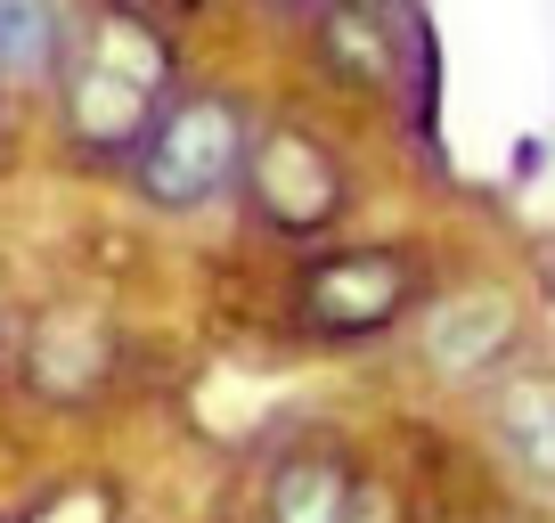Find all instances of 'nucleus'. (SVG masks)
I'll use <instances>...</instances> for the list:
<instances>
[{
	"label": "nucleus",
	"mask_w": 555,
	"mask_h": 523,
	"mask_svg": "<svg viewBox=\"0 0 555 523\" xmlns=\"http://www.w3.org/2000/svg\"><path fill=\"white\" fill-rule=\"evenodd\" d=\"M156 90H164V41L147 34V25H131V17H106L99 58L74 74L66 115H74V131H82L90 148H122L156 123Z\"/></svg>",
	"instance_id": "1"
},
{
	"label": "nucleus",
	"mask_w": 555,
	"mask_h": 523,
	"mask_svg": "<svg viewBox=\"0 0 555 523\" xmlns=\"http://www.w3.org/2000/svg\"><path fill=\"white\" fill-rule=\"evenodd\" d=\"M245 164V123L229 99H180L172 115L147 123V156H139V180L156 205H205L237 180Z\"/></svg>",
	"instance_id": "2"
},
{
	"label": "nucleus",
	"mask_w": 555,
	"mask_h": 523,
	"mask_svg": "<svg viewBox=\"0 0 555 523\" xmlns=\"http://www.w3.org/2000/svg\"><path fill=\"white\" fill-rule=\"evenodd\" d=\"M245 180H254V205L270 213L278 229H319V221H335V205H344L335 164L319 156L302 131H270V140L245 156Z\"/></svg>",
	"instance_id": "3"
},
{
	"label": "nucleus",
	"mask_w": 555,
	"mask_h": 523,
	"mask_svg": "<svg viewBox=\"0 0 555 523\" xmlns=\"http://www.w3.org/2000/svg\"><path fill=\"white\" fill-rule=\"evenodd\" d=\"M400 303H409V270H400L392 254H335L302 279V311H311L319 328H335V335L384 328Z\"/></svg>",
	"instance_id": "4"
},
{
	"label": "nucleus",
	"mask_w": 555,
	"mask_h": 523,
	"mask_svg": "<svg viewBox=\"0 0 555 523\" xmlns=\"http://www.w3.org/2000/svg\"><path fill=\"white\" fill-rule=\"evenodd\" d=\"M270 523H360L351 474L335 467V458H295V467H278V483H270Z\"/></svg>",
	"instance_id": "5"
},
{
	"label": "nucleus",
	"mask_w": 555,
	"mask_h": 523,
	"mask_svg": "<svg viewBox=\"0 0 555 523\" xmlns=\"http://www.w3.org/2000/svg\"><path fill=\"white\" fill-rule=\"evenodd\" d=\"M499 344H506V303H499V295L450 303V311H441V328H434V360H441V368H474V360H490Z\"/></svg>",
	"instance_id": "6"
},
{
	"label": "nucleus",
	"mask_w": 555,
	"mask_h": 523,
	"mask_svg": "<svg viewBox=\"0 0 555 523\" xmlns=\"http://www.w3.org/2000/svg\"><path fill=\"white\" fill-rule=\"evenodd\" d=\"M499 434H506V450H515L522 467L555 474V384H515L499 401Z\"/></svg>",
	"instance_id": "7"
},
{
	"label": "nucleus",
	"mask_w": 555,
	"mask_h": 523,
	"mask_svg": "<svg viewBox=\"0 0 555 523\" xmlns=\"http://www.w3.org/2000/svg\"><path fill=\"white\" fill-rule=\"evenodd\" d=\"M57 50V0H0V66L34 74Z\"/></svg>",
	"instance_id": "8"
},
{
	"label": "nucleus",
	"mask_w": 555,
	"mask_h": 523,
	"mask_svg": "<svg viewBox=\"0 0 555 523\" xmlns=\"http://www.w3.org/2000/svg\"><path fill=\"white\" fill-rule=\"evenodd\" d=\"M278 9H295V0H278Z\"/></svg>",
	"instance_id": "9"
}]
</instances>
